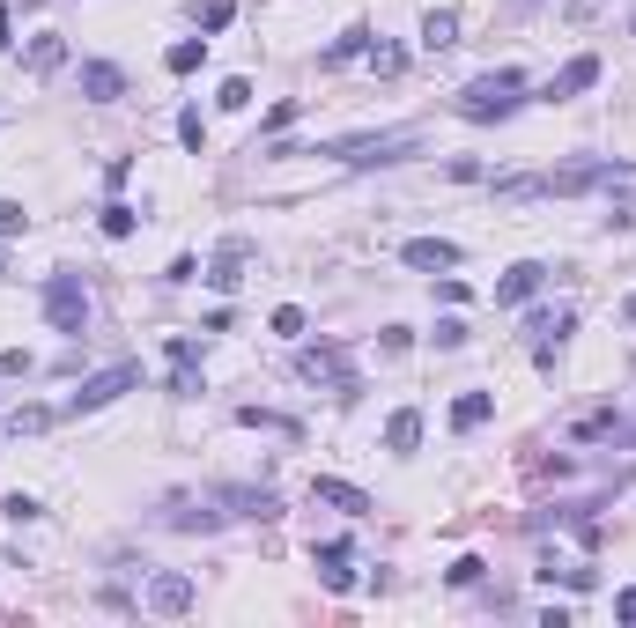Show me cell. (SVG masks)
Listing matches in <instances>:
<instances>
[{
    "label": "cell",
    "mask_w": 636,
    "mask_h": 628,
    "mask_svg": "<svg viewBox=\"0 0 636 628\" xmlns=\"http://www.w3.org/2000/svg\"><path fill=\"white\" fill-rule=\"evenodd\" d=\"M415 148H422V133L400 126V133H355V141H333V148H318V156H333V163H348V170H370V163L415 156Z\"/></svg>",
    "instance_id": "cell-1"
},
{
    "label": "cell",
    "mask_w": 636,
    "mask_h": 628,
    "mask_svg": "<svg viewBox=\"0 0 636 628\" xmlns=\"http://www.w3.org/2000/svg\"><path fill=\"white\" fill-rule=\"evenodd\" d=\"M518 89H526V74H518V67L474 74V82L459 89V119H503V111H518Z\"/></svg>",
    "instance_id": "cell-2"
},
{
    "label": "cell",
    "mask_w": 636,
    "mask_h": 628,
    "mask_svg": "<svg viewBox=\"0 0 636 628\" xmlns=\"http://www.w3.org/2000/svg\"><path fill=\"white\" fill-rule=\"evenodd\" d=\"M134 385H141V363H111V370H97V377H82V392H67L60 414H97V407H111V399L134 392Z\"/></svg>",
    "instance_id": "cell-3"
},
{
    "label": "cell",
    "mask_w": 636,
    "mask_h": 628,
    "mask_svg": "<svg viewBox=\"0 0 636 628\" xmlns=\"http://www.w3.org/2000/svg\"><path fill=\"white\" fill-rule=\"evenodd\" d=\"M45 318L60 333H82L89 326V296H82V274H52L45 281Z\"/></svg>",
    "instance_id": "cell-4"
},
{
    "label": "cell",
    "mask_w": 636,
    "mask_h": 628,
    "mask_svg": "<svg viewBox=\"0 0 636 628\" xmlns=\"http://www.w3.org/2000/svg\"><path fill=\"white\" fill-rule=\"evenodd\" d=\"M296 370H304L311 385H333V392H355V363H348V348H333V340H311V348L296 355Z\"/></svg>",
    "instance_id": "cell-5"
},
{
    "label": "cell",
    "mask_w": 636,
    "mask_h": 628,
    "mask_svg": "<svg viewBox=\"0 0 636 628\" xmlns=\"http://www.w3.org/2000/svg\"><path fill=\"white\" fill-rule=\"evenodd\" d=\"M607 178H629V163H570V170H548L540 178V200H570V193H592Z\"/></svg>",
    "instance_id": "cell-6"
},
{
    "label": "cell",
    "mask_w": 636,
    "mask_h": 628,
    "mask_svg": "<svg viewBox=\"0 0 636 628\" xmlns=\"http://www.w3.org/2000/svg\"><path fill=\"white\" fill-rule=\"evenodd\" d=\"M193 599H200V584L185 577V569H156V577H148V614L178 621V614H193Z\"/></svg>",
    "instance_id": "cell-7"
},
{
    "label": "cell",
    "mask_w": 636,
    "mask_h": 628,
    "mask_svg": "<svg viewBox=\"0 0 636 628\" xmlns=\"http://www.w3.org/2000/svg\"><path fill=\"white\" fill-rule=\"evenodd\" d=\"M311 503L341 510V518H370V496H363L355 481H333V473H318V481H311Z\"/></svg>",
    "instance_id": "cell-8"
},
{
    "label": "cell",
    "mask_w": 636,
    "mask_h": 628,
    "mask_svg": "<svg viewBox=\"0 0 636 628\" xmlns=\"http://www.w3.org/2000/svg\"><path fill=\"white\" fill-rule=\"evenodd\" d=\"M540 281H548V266H540V259H518L511 274L496 281V303H503V311H511V303H533V296H540Z\"/></svg>",
    "instance_id": "cell-9"
},
{
    "label": "cell",
    "mask_w": 636,
    "mask_h": 628,
    "mask_svg": "<svg viewBox=\"0 0 636 628\" xmlns=\"http://www.w3.org/2000/svg\"><path fill=\"white\" fill-rule=\"evenodd\" d=\"M400 259H407V266H422V274H452V266H459V244H452V237H415Z\"/></svg>",
    "instance_id": "cell-10"
},
{
    "label": "cell",
    "mask_w": 636,
    "mask_h": 628,
    "mask_svg": "<svg viewBox=\"0 0 636 628\" xmlns=\"http://www.w3.org/2000/svg\"><path fill=\"white\" fill-rule=\"evenodd\" d=\"M82 97L89 104H119L126 97V74L111 67V60H82Z\"/></svg>",
    "instance_id": "cell-11"
},
{
    "label": "cell",
    "mask_w": 636,
    "mask_h": 628,
    "mask_svg": "<svg viewBox=\"0 0 636 628\" xmlns=\"http://www.w3.org/2000/svg\"><path fill=\"white\" fill-rule=\"evenodd\" d=\"M171 392H178V399H193V392H200V348H193L185 333L171 340Z\"/></svg>",
    "instance_id": "cell-12"
},
{
    "label": "cell",
    "mask_w": 636,
    "mask_h": 628,
    "mask_svg": "<svg viewBox=\"0 0 636 628\" xmlns=\"http://www.w3.org/2000/svg\"><path fill=\"white\" fill-rule=\"evenodd\" d=\"M311 569H318V584H326V592H355V569H348V547H341V540L318 547Z\"/></svg>",
    "instance_id": "cell-13"
},
{
    "label": "cell",
    "mask_w": 636,
    "mask_h": 628,
    "mask_svg": "<svg viewBox=\"0 0 636 628\" xmlns=\"http://www.w3.org/2000/svg\"><path fill=\"white\" fill-rule=\"evenodd\" d=\"M245 266H252V244H245V237H230V244L215 252L208 281H215V289H237V281H245Z\"/></svg>",
    "instance_id": "cell-14"
},
{
    "label": "cell",
    "mask_w": 636,
    "mask_h": 628,
    "mask_svg": "<svg viewBox=\"0 0 636 628\" xmlns=\"http://www.w3.org/2000/svg\"><path fill=\"white\" fill-rule=\"evenodd\" d=\"M592 82H600V60H592V52H577V60H570V67L548 82V97H585Z\"/></svg>",
    "instance_id": "cell-15"
},
{
    "label": "cell",
    "mask_w": 636,
    "mask_h": 628,
    "mask_svg": "<svg viewBox=\"0 0 636 628\" xmlns=\"http://www.w3.org/2000/svg\"><path fill=\"white\" fill-rule=\"evenodd\" d=\"M23 67H30V74H60V67H67V37H30Z\"/></svg>",
    "instance_id": "cell-16"
},
{
    "label": "cell",
    "mask_w": 636,
    "mask_h": 628,
    "mask_svg": "<svg viewBox=\"0 0 636 628\" xmlns=\"http://www.w3.org/2000/svg\"><path fill=\"white\" fill-rule=\"evenodd\" d=\"M415 444H422V414H415V407H400V414L385 422V451H400V459H407Z\"/></svg>",
    "instance_id": "cell-17"
},
{
    "label": "cell",
    "mask_w": 636,
    "mask_h": 628,
    "mask_svg": "<svg viewBox=\"0 0 636 628\" xmlns=\"http://www.w3.org/2000/svg\"><path fill=\"white\" fill-rule=\"evenodd\" d=\"M489 414H496V399H489V392H459V399H452V429H459V436H466V429H481Z\"/></svg>",
    "instance_id": "cell-18"
},
{
    "label": "cell",
    "mask_w": 636,
    "mask_h": 628,
    "mask_svg": "<svg viewBox=\"0 0 636 628\" xmlns=\"http://www.w3.org/2000/svg\"><path fill=\"white\" fill-rule=\"evenodd\" d=\"M452 37H459V15H452V8H429V15H422V45H429V52H444Z\"/></svg>",
    "instance_id": "cell-19"
},
{
    "label": "cell",
    "mask_w": 636,
    "mask_h": 628,
    "mask_svg": "<svg viewBox=\"0 0 636 628\" xmlns=\"http://www.w3.org/2000/svg\"><path fill=\"white\" fill-rule=\"evenodd\" d=\"M570 436H577V444H600V436H629V429H622V414H614V407H600V414H585Z\"/></svg>",
    "instance_id": "cell-20"
},
{
    "label": "cell",
    "mask_w": 636,
    "mask_h": 628,
    "mask_svg": "<svg viewBox=\"0 0 636 628\" xmlns=\"http://www.w3.org/2000/svg\"><path fill=\"white\" fill-rule=\"evenodd\" d=\"M52 422H60L52 407H15V414H8V436H45Z\"/></svg>",
    "instance_id": "cell-21"
},
{
    "label": "cell",
    "mask_w": 636,
    "mask_h": 628,
    "mask_svg": "<svg viewBox=\"0 0 636 628\" xmlns=\"http://www.w3.org/2000/svg\"><path fill=\"white\" fill-rule=\"evenodd\" d=\"M200 60H208V37H178V45H171V60H163V67H171V74H193Z\"/></svg>",
    "instance_id": "cell-22"
},
{
    "label": "cell",
    "mask_w": 636,
    "mask_h": 628,
    "mask_svg": "<svg viewBox=\"0 0 636 628\" xmlns=\"http://www.w3.org/2000/svg\"><path fill=\"white\" fill-rule=\"evenodd\" d=\"M230 15H237V0H193V23L200 30H230Z\"/></svg>",
    "instance_id": "cell-23"
},
{
    "label": "cell",
    "mask_w": 636,
    "mask_h": 628,
    "mask_svg": "<svg viewBox=\"0 0 636 628\" xmlns=\"http://www.w3.org/2000/svg\"><path fill=\"white\" fill-rule=\"evenodd\" d=\"M363 45H370V30H363V23H355V30H341V37H333V45H326V67L355 60V52H363Z\"/></svg>",
    "instance_id": "cell-24"
},
{
    "label": "cell",
    "mask_w": 636,
    "mask_h": 628,
    "mask_svg": "<svg viewBox=\"0 0 636 628\" xmlns=\"http://www.w3.org/2000/svg\"><path fill=\"white\" fill-rule=\"evenodd\" d=\"M237 422H245V429H274V436H296L289 414H267V407H237Z\"/></svg>",
    "instance_id": "cell-25"
},
{
    "label": "cell",
    "mask_w": 636,
    "mask_h": 628,
    "mask_svg": "<svg viewBox=\"0 0 636 628\" xmlns=\"http://www.w3.org/2000/svg\"><path fill=\"white\" fill-rule=\"evenodd\" d=\"M134 222H141V215H134L126 200H111V207H104V237H134Z\"/></svg>",
    "instance_id": "cell-26"
},
{
    "label": "cell",
    "mask_w": 636,
    "mask_h": 628,
    "mask_svg": "<svg viewBox=\"0 0 636 628\" xmlns=\"http://www.w3.org/2000/svg\"><path fill=\"white\" fill-rule=\"evenodd\" d=\"M215 104H222V111H245V104H252V82H245V74H230V82L215 89Z\"/></svg>",
    "instance_id": "cell-27"
},
{
    "label": "cell",
    "mask_w": 636,
    "mask_h": 628,
    "mask_svg": "<svg viewBox=\"0 0 636 628\" xmlns=\"http://www.w3.org/2000/svg\"><path fill=\"white\" fill-rule=\"evenodd\" d=\"M178 141L193 148V156H200V148H208V126H200V111H185V119H178Z\"/></svg>",
    "instance_id": "cell-28"
},
{
    "label": "cell",
    "mask_w": 636,
    "mask_h": 628,
    "mask_svg": "<svg viewBox=\"0 0 636 628\" xmlns=\"http://www.w3.org/2000/svg\"><path fill=\"white\" fill-rule=\"evenodd\" d=\"M274 333H282V340H304V311H296V303H282V311H274Z\"/></svg>",
    "instance_id": "cell-29"
},
{
    "label": "cell",
    "mask_w": 636,
    "mask_h": 628,
    "mask_svg": "<svg viewBox=\"0 0 636 628\" xmlns=\"http://www.w3.org/2000/svg\"><path fill=\"white\" fill-rule=\"evenodd\" d=\"M0 510H8V518H15V525H30V518H45V503H37V496H8V503H0Z\"/></svg>",
    "instance_id": "cell-30"
},
{
    "label": "cell",
    "mask_w": 636,
    "mask_h": 628,
    "mask_svg": "<svg viewBox=\"0 0 636 628\" xmlns=\"http://www.w3.org/2000/svg\"><path fill=\"white\" fill-rule=\"evenodd\" d=\"M407 60H400V52H392V45H378V52H370V74H385V82H392V74H400Z\"/></svg>",
    "instance_id": "cell-31"
},
{
    "label": "cell",
    "mask_w": 636,
    "mask_h": 628,
    "mask_svg": "<svg viewBox=\"0 0 636 628\" xmlns=\"http://www.w3.org/2000/svg\"><path fill=\"white\" fill-rule=\"evenodd\" d=\"M481 569H489L481 555H459V562H452V584H481Z\"/></svg>",
    "instance_id": "cell-32"
},
{
    "label": "cell",
    "mask_w": 636,
    "mask_h": 628,
    "mask_svg": "<svg viewBox=\"0 0 636 628\" xmlns=\"http://www.w3.org/2000/svg\"><path fill=\"white\" fill-rule=\"evenodd\" d=\"M23 370H30V355H23V348H0V377H23Z\"/></svg>",
    "instance_id": "cell-33"
},
{
    "label": "cell",
    "mask_w": 636,
    "mask_h": 628,
    "mask_svg": "<svg viewBox=\"0 0 636 628\" xmlns=\"http://www.w3.org/2000/svg\"><path fill=\"white\" fill-rule=\"evenodd\" d=\"M8 230H23V207H15V200H0V237H8Z\"/></svg>",
    "instance_id": "cell-34"
},
{
    "label": "cell",
    "mask_w": 636,
    "mask_h": 628,
    "mask_svg": "<svg viewBox=\"0 0 636 628\" xmlns=\"http://www.w3.org/2000/svg\"><path fill=\"white\" fill-rule=\"evenodd\" d=\"M614 621H636V592H622V599H614Z\"/></svg>",
    "instance_id": "cell-35"
},
{
    "label": "cell",
    "mask_w": 636,
    "mask_h": 628,
    "mask_svg": "<svg viewBox=\"0 0 636 628\" xmlns=\"http://www.w3.org/2000/svg\"><path fill=\"white\" fill-rule=\"evenodd\" d=\"M8 45H15V15L0 8V52H8Z\"/></svg>",
    "instance_id": "cell-36"
},
{
    "label": "cell",
    "mask_w": 636,
    "mask_h": 628,
    "mask_svg": "<svg viewBox=\"0 0 636 628\" xmlns=\"http://www.w3.org/2000/svg\"><path fill=\"white\" fill-rule=\"evenodd\" d=\"M622 318H629V326H636V296H629V303H622Z\"/></svg>",
    "instance_id": "cell-37"
}]
</instances>
